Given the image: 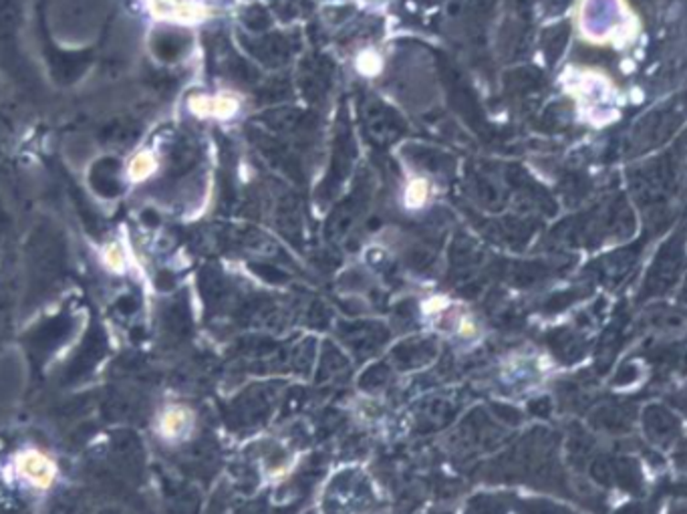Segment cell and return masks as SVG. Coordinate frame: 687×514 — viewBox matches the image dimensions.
Masks as SVG:
<instances>
[{"label": "cell", "mask_w": 687, "mask_h": 514, "mask_svg": "<svg viewBox=\"0 0 687 514\" xmlns=\"http://www.w3.org/2000/svg\"><path fill=\"white\" fill-rule=\"evenodd\" d=\"M16 470L37 488H48L55 480V462L38 450H25L16 456Z\"/></svg>", "instance_id": "1"}, {"label": "cell", "mask_w": 687, "mask_h": 514, "mask_svg": "<svg viewBox=\"0 0 687 514\" xmlns=\"http://www.w3.org/2000/svg\"><path fill=\"white\" fill-rule=\"evenodd\" d=\"M190 423V412L185 408H180V405H174V408H168L164 412V416L160 420V432L164 438H180L188 432Z\"/></svg>", "instance_id": "2"}]
</instances>
